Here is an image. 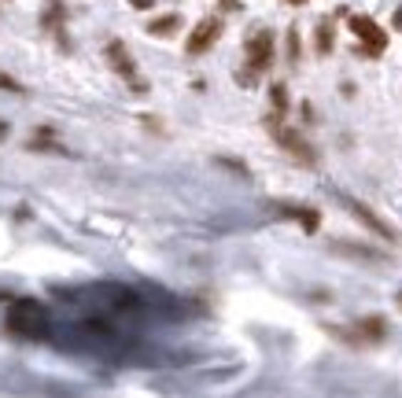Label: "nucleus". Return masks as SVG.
Listing matches in <instances>:
<instances>
[{
	"label": "nucleus",
	"instance_id": "obj_1",
	"mask_svg": "<svg viewBox=\"0 0 402 398\" xmlns=\"http://www.w3.org/2000/svg\"><path fill=\"white\" fill-rule=\"evenodd\" d=\"M8 328L15 332V336H41V332L48 328L45 306L34 302V299H19L11 306V314H8Z\"/></svg>",
	"mask_w": 402,
	"mask_h": 398
},
{
	"label": "nucleus",
	"instance_id": "obj_2",
	"mask_svg": "<svg viewBox=\"0 0 402 398\" xmlns=\"http://www.w3.org/2000/svg\"><path fill=\"white\" fill-rule=\"evenodd\" d=\"M273 59V34L269 30H259L255 37L247 41V74H240L244 85H255V74H262Z\"/></svg>",
	"mask_w": 402,
	"mask_h": 398
},
{
	"label": "nucleus",
	"instance_id": "obj_3",
	"mask_svg": "<svg viewBox=\"0 0 402 398\" xmlns=\"http://www.w3.org/2000/svg\"><path fill=\"white\" fill-rule=\"evenodd\" d=\"M351 30H354L358 41L366 44V52H369V56H380V52L388 49V34L380 30L369 15H351Z\"/></svg>",
	"mask_w": 402,
	"mask_h": 398
},
{
	"label": "nucleus",
	"instance_id": "obj_4",
	"mask_svg": "<svg viewBox=\"0 0 402 398\" xmlns=\"http://www.w3.org/2000/svg\"><path fill=\"white\" fill-rule=\"evenodd\" d=\"M273 141H277L281 148H288L299 163H306V166H314V148L299 137V133H292V129H284V126H273Z\"/></svg>",
	"mask_w": 402,
	"mask_h": 398
},
{
	"label": "nucleus",
	"instance_id": "obj_5",
	"mask_svg": "<svg viewBox=\"0 0 402 398\" xmlns=\"http://www.w3.org/2000/svg\"><path fill=\"white\" fill-rule=\"evenodd\" d=\"M218 34H222V22H218V19H203L200 26H196L192 34H188V52H192V56L207 52L210 44L218 41Z\"/></svg>",
	"mask_w": 402,
	"mask_h": 398
},
{
	"label": "nucleus",
	"instance_id": "obj_6",
	"mask_svg": "<svg viewBox=\"0 0 402 398\" xmlns=\"http://www.w3.org/2000/svg\"><path fill=\"white\" fill-rule=\"evenodd\" d=\"M108 59H111V66H115V71L125 78V81H133L137 88H144L140 81H137V66H133V56H130V49H125V44L122 41H111L108 44Z\"/></svg>",
	"mask_w": 402,
	"mask_h": 398
},
{
	"label": "nucleus",
	"instance_id": "obj_7",
	"mask_svg": "<svg viewBox=\"0 0 402 398\" xmlns=\"http://www.w3.org/2000/svg\"><path fill=\"white\" fill-rule=\"evenodd\" d=\"M347 207H351V210H354L358 218H362V221H366V225L373 229V233H380V236H388V240L395 236V233H391V229H388V225H384V221H380V218H376V214H373L369 207H362V203H354V199H347Z\"/></svg>",
	"mask_w": 402,
	"mask_h": 398
},
{
	"label": "nucleus",
	"instance_id": "obj_8",
	"mask_svg": "<svg viewBox=\"0 0 402 398\" xmlns=\"http://www.w3.org/2000/svg\"><path fill=\"white\" fill-rule=\"evenodd\" d=\"M281 214H292V218H299L306 233H317V221H321V218H317V210H306V207H281Z\"/></svg>",
	"mask_w": 402,
	"mask_h": 398
},
{
	"label": "nucleus",
	"instance_id": "obj_9",
	"mask_svg": "<svg viewBox=\"0 0 402 398\" xmlns=\"http://www.w3.org/2000/svg\"><path fill=\"white\" fill-rule=\"evenodd\" d=\"M177 26H181V19H177V15H163V19H155V22H148V34L166 37V34H174Z\"/></svg>",
	"mask_w": 402,
	"mask_h": 398
},
{
	"label": "nucleus",
	"instance_id": "obj_10",
	"mask_svg": "<svg viewBox=\"0 0 402 398\" xmlns=\"http://www.w3.org/2000/svg\"><path fill=\"white\" fill-rule=\"evenodd\" d=\"M317 52H332V26L329 22H321V26H317Z\"/></svg>",
	"mask_w": 402,
	"mask_h": 398
},
{
	"label": "nucleus",
	"instance_id": "obj_11",
	"mask_svg": "<svg viewBox=\"0 0 402 398\" xmlns=\"http://www.w3.org/2000/svg\"><path fill=\"white\" fill-rule=\"evenodd\" d=\"M273 107H277V115H284V111H288V93H284V85H273Z\"/></svg>",
	"mask_w": 402,
	"mask_h": 398
},
{
	"label": "nucleus",
	"instance_id": "obj_12",
	"mask_svg": "<svg viewBox=\"0 0 402 398\" xmlns=\"http://www.w3.org/2000/svg\"><path fill=\"white\" fill-rule=\"evenodd\" d=\"M288 56H292V59H299V34H295V30L288 34Z\"/></svg>",
	"mask_w": 402,
	"mask_h": 398
},
{
	"label": "nucleus",
	"instance_id": "obj_13",
	"mask_svg": "<svg viewBox=\"0 0 402 398\" xmlns=\"http://www.w3.org/2000/svg\"><path fill=\"white\" fill-rule=\"evenodd\" d=\"M0 88H8V93H23V85H19L15 78H8V74H0Z\"/></svg>",
	"mask_w": 402,
	"mask_h": 398
},
{
	"label": "nucleus",
	"instance_id": "obj_14",
	"mask_svg": "<svg viewBox=\"0 0 402 398\" xmlns=\"http://www.w3.org/2000/svg\"><path fill=\"white\" fill-rule=\"evenodd\" d=\"M130 4H133V8H140V11H148V8L155 4V0H130Z\"/></svg>",
	"mask_w": 402,
	"mask_h": 398
},
{
	"label": "nucleus",
	"instance_id": "obj_15",
	"mask_svg": "<svg viewBox=\"0 0 402 398\" xmlns=\"http://www.w3.org/2000/svg\"><path fill=\"white\" fill-rule=\"evenodd\" d=\"M395 30H402V4L395 8Z\"/></svg>",
	"mask_w": 402,
	"mask_h": 398
},
{
	"label": "nucleus",
	"instance_id": "obj_16",
	"mask_svg": "<svg viewBox=\"0 0 402 398\" xmlns=\"http://www.w3.org/2000/svg\"><path fill=\"white\" fill-rule=\"evenodd\" d=\"M4 137H8V126H4V122H0V141H4Z\"/></svg>",
	"mask_w": 402,
	"mask_h": 398
},
{
	"label": "nucleus",
	"instance_id": "obj_17",
	"mask_svg": "<svg viewBox=\"0 0 402 398\" xmlns=\"http://www.w3.org/2000/svg\"><path fill=\"white\" fill-rule=\"evenodd\" d=\"M288 4H306V0H288Z\"/></svg>",
	"mask_w": 402,
	"mask_h": 398
}]
</instances>
